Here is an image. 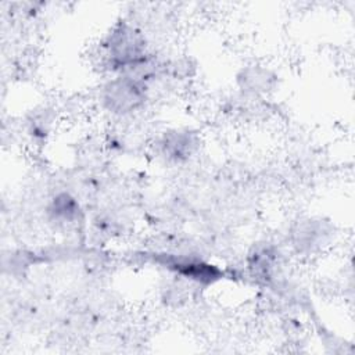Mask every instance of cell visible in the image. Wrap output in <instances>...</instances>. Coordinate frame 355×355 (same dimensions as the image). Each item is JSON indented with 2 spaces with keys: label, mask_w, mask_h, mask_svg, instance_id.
Masks as SVG:
<instances>
[{
  "label": "cell",
  "mask_w": 355,
  "mask_h": 355,
  "mask_svg": "<svg viewBox=\"0 0 355 355\" xmlns=\"http://www.w3.org/2000/svg\"><path fill=\"white\" fill-rule=\"evenodd\" d=\"M144 39L128 25L116 28L107 40V55L115 68L132 69L144 65Z\"/></svg>",
  "instance_id": "obj_1"
},
{
  "label": "cell",
  "mask_w": 355,
  "mask_h": 355,
  "mask_svg": "<svg viewBox=\"0 0 355 355\" xmlns=\"http://www.w3.org/2000/svg\"><path fill=\"white\" fill-rule=\"evenodd\" d=\"M105 107L116 114H126L139 108L146 100L143 79L125 75L107 83L103 93Z\"/></svg>",
  "instance_id": "obj_2"
},
{
  "label": "cell",
  "mask_w": 355,
  "mask_h": 355,
  "mask_svg": "<svg viewBox=\"0 0 355 355\" xmlns=\"http://www.w3.org/2000/svg\"><path fill=\"white\" fill-rule=\"evenodd\" d=\"M164 263L172 270H175L176 273L202 284L214 283L222 276V272L216 266L205 263L202 261L171 258V259H166Z\"/></svg>",
  "instance_id": "obj_3"
},
{
  "label": "cell",
  "mask_w": 355,
  "mask_h": 355,
  "mask_svg": "<svg viewBox=\"0 0 355 355\" xmlns=\"http://www.w3.org/2000/svg\"><path fill=\"white\" fill-rule=\"evenodd\" d=\"M162 153L166 158L173 161H182L191 155L197 147L196 136L190 132H169L164 136L161 141Z\"/></svg>",
  "instance_id": "obj_4"
},
{
  "label": "cell",
  "mask_w": 355,
  "mask_h": 355,
  "mask_svg": "<svg viewBox=\"0 0 355 355\" xmlns=\"http://www.w3.org/2000/svg\"><path fill=\"white\" fill-rule=\"evenodd\" d=\"M50 212L58 222H72L73 219L78 218L79 205L75 201V198H72L67 193H62L53 200Z\"/></svg>",
  "instance_id": "obj_5"
},
{
  "label": "cell",
  "mask_w": 355,
  "mask_h": 355,
  "mask_svg": "<svg viewBox=\"0 0 355 355\" xmlns=\"http://www.w3.org/2000/svg\"><path fill=\"white\" fill-rule=\"evenodd\" d=\"M240 80L243 82L241 86L245 90L259 92V90H266V87H269L272 78H269L268 71L258 69V68L257 69L250 68V69L243 71V76H240Z\"/></svg>",
  "instance_id": "obj_6"
}]
</instances>
